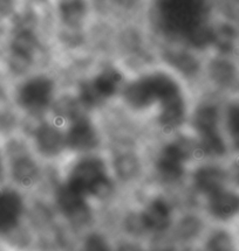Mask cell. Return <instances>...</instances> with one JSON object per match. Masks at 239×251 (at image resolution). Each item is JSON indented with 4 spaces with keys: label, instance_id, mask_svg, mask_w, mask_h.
Returning <instances> with one entry per match:
<instances>
[{
    "label": "cell",
    "instance_id": "8992f818",
    "mask_svg": "<svg viewBox=\"0 0 239 251\" xmlns=\"http://www.w3.org/2000/svg\"><path fill=\"white\" fill-rule=\"evenodd\" d=\"M122 83V74L115 68H106L90 81L81 84L79 100L86 108H95L118 93Z\"/></svg>",
    "mask_w": 239,
    "mask_h": 251
},
{
    "label": "cell",
    "instance_id": "7a4b0ae2",
    "mask_svg": "<svg viewBox=\"0 0 239 251\" xmlns=\"http://www.w3.org/2000/svg\"><path fill=\"white\" fill-rule=\"evenodd\" d=\"M65 183L87 199L101 197L110 186L105 161L96 155H85L73 165Z\"/></svg>",
    "mask_w": 239,
    "mask_h": 251
},
{
    "label": "cell",
    "instance_id": "7402d4cb",
    "mask_svg": "<svg viewBox=\"0 0 239 251\" xmlns=\"http://www.w3.org/2000/svg\"><path fill=\"white\" fill-rule=\"evenodd\" d=\"M5 171V160H4V153H2L1 149H0V179H1L2 174Z\"/></svg>",
    "mask_w": 239,
    "mask_h": 251
},
{
    "label": "cell",
    "instance_id": "ac0fdd59",
    "mask_svg": "<svg viewBox=\"0 0 239 251\" xmlns=\"http://www.w3.org/2000/svg\"><path fill=\"white\" fill-rule=\"evenodd\" d=\"M87 4L85 0H60L59 14L67 27L75 28L84 23L87 15Z\"/></svg>",
    "mask_w": 239,
    "mask_h": 251
},
{
    "label": "cell",
    "instance_id": "5bb4252c",
    "mask_svg": "<svg viewBox=\"0 0 239 251\" xmlns=\"http://www.w3.org/2000/svg\"><path fill=\"white\" fill-rule=\"evenodd\" d=\"M222 130L228 148L239 155V96L229 100L222 109Z\"/></svg>",
    "mask_w": 239,
    "mask_h": 251
},
{
    "label": "cell",
    "instance_id": "603a6c76",
    "mask_svg": "<svg viewBox=\"0 0 239 251\" xmlns=\"http://www.w3.org/2000/svg\"><path fill=\"white\" fill-rule=\"evenodd\" d=\"M231 1L234 2L236 6H238V7H239V0H231Z\"/></svg>",
    "mask_w": 239,
    "mask_h": 251
},
{
    "label": "cell",
    "instance_id": "52a82bcc",
    "mask_svg": "<svg viewBox=\"0 0 239 251\" xmlns=\"http://www.w3.org/2000/svg\"><path fill=\"white\" fill-rule=\"evenodd\" d=\"M39 40L34 29L20 23L15 27L8 42V66L15 73L29 68L33 61Z\"/></svg>",
    "mask_w": 239,
    "mask_h": 251
},
{
    "label": "cell",
    "instance_id": "7c38bea8",
    "mask_svg": "<svg viewBox=\"0 0 239 251\" xmlns=\"http://www.w3.org/2000/svg\"><path fill=\"white\" fill-rule=\"evenodd\" d=\"M210 213L219 220H229L239 213V193L226 187L208 195Z\"/></svg>",
    "mask_w": 239,
    "mask_h": 251
},
{
    "label": "cell",
    "instance_id": "2e32d148",
    "mask_svg": "<svg viewBox=\"0 0 239 251\" xmlns=\"http://www.w3.org/2000/svg\"><path fill=\"white\" fill-rule=\"evenodd\" d=\"M57 204L59 206L60 210L66 216L76 217L82 215L87 210V200L88 199L82 195L81 193L74 191L63 183L57 191L55 194Z\"/></svg>",
    "mask_w": 239,
    "mask_h": 251
},
{
    "label": "cell",
    "instance_id": "8fae6325",
    "mask_svg": "<svg viewBox=\"0 0 239 251\" xmlns=\"http://www.w3.org/2000/svg\"><path fill=\"white\" fill-rule=\"evenodd\" d=\"M34 142L39 152L47 157L59 155L63 149H66L65 132L50 123H45L36 127Z\"/></svg>",
    "mask_w": 239,
    "mask_h": 251
},
{
    "label": "cell",
    "instance_id": "277c9868",
    "mask_svg": "<svg viewBox=\"0 0 239 251\" xmlns=\"http://www.w3.org/2000/svg\"><path fill=\"white\" fill-rule=\"evenodd\" d=\"M159 12L165 27L186 35L194 27L205 23V0H159Z\"/></svg>",
    "mask_w": 239,
    "mask_h": 251
},
{
    "label": "cell",
    "instance_id": "ba28073f",
    "mask_svg": "<svg viewBox=\"0 0 239 251\" xmlns=\"http://www.w3.org/2000/svg\"><path fill=\"white\" fill-rule=\"evenodd\" d=\"M190 158L188 146L184 143L167 144L157 155L156 170L165 181H177L185 172V165Z\"/></svg>",
    "mask_w": 239,
    "mask_h": 251
},
{
    "label": "cell",
    "instance_id": "d6986e66",
    "mask_svg": "<svg viewBox=\"0 0 239 251\" xmlns=\"http://www.w3.org/2000/svg\"><path fill=\"white\" fill-rule=\"evenodd\" d=\"M82 251H110V247L101 235L93 234L86 240Z\"/></svg>",
    "mask_w": 239,
    "mask_h": 251
},
{
    "label": "cell",
    "instance_id": "44dd1931",
    "mask_svg": "<svg viewBox=\"0 0 239 251\" xmlns=\"http://www.w3.org/2000/svg\"><path fill=\"white\" fill-rule=\"evenodd\" d=\"M209 248L211 251H230L231 250V244H230L228 236H225V235H216L210 241Z\"/></svg>",
    "mask_w": 239,
    "mask_h": 251
},
{
    "label": "cell",
    "instance_id": "3957f363",
    "mask_svg": "<svg viewBox=\"0 0 239 251\" xmlns=\"http://www.w3.org/2000/svg\"><path fill=\"white\" fill-rule=\"evenodd\" d=\"M194 127L198 136V146L204 154L219 157L228 150L222 130V110L213 104H203L196 110Z\"/></svg>",
    "mask_w": 239,
    "mask_h": 251
},
{
    "label": "cell",
    "instance_id": "9a60e30c",
    "mask_svg": "<svg viewBox=\"0 0 239 251\" xmlns=\"http://www.w3.org/2000/svg\"><path fill=\"white\" fill-rule=\"evenodd\" d=\"M194 181L196 188L205 195H210L226 187V174L222 168L207 165L196 171Z\"/></svg>",
    "mask_w": 239,
    "mask_h": 251
},
{
    "label": "cell",
    "instance_id": "6da1fadb",
    "mask_svg": "<svg viewBox=\"0 0 239 251\" xmlns=\"http://www.w3.org/2000/svg\"><path fill=\"white\" fill-rule=\"evenodd\" d=\"M125 103L135 110L157 108V122L165 131L184 123L186 103L182 88L173 76L154 72L130 82L123 90Z\"/></svg>",
    "mask_w": 239,
    "mask_h": 251
},
{
    "label": "cell",
    "instance_id": "ffe728a7",
    "mask_svg": "<svg viewBox=\"0 0 239 251\" xmlns=\"http://www.w3.org/2000/svg\"><path fill=\"white\" fill-rule=\"evenodd\" d=\"M17 0H0V23L10 20L17 13Z\"/></svg>",
    "mask_w": 239,
    "mask_h": 251
},
{
    "label": "cell",
    "instance_id": "5b68a950",
    "mask_svg": "<svg viewBox=\"0 0 239 251\" xmlns=\"http://www.w3.org/2000/svg\"><path fill=\"white\" fill-rule=\"evenodd\" d=\"M54 82L45 75H35L26 78L15 90L18 106L29 113L45 111L54 100Z\"/></svg>",
    "mask_w": 239,
    "mask_h": 251
},
{
    "label": "cell",
    "instance_id": "9c48e42d",
    "mask_svg": "<svg viewBox=\"0 0 239 251\" xmlns=\"http://www.w3.org/2000/svg\"><path fill=\"white\" fill-rule=\"evenodd\" d=\"M25 214V201L19 191L0 186V235H7L18 228Z\"/></svg>",
    "mask_w": 239,
    "mask_h": 251
},
{
    "label": "cell",
    "instance_id": "e0dca14e",
    "mask_svg": "<svg viewBox=\"0 0 239 251\" xmlns=\"http://www.w3.org/2000/svg\"><path fill=\"white\" fill-rule=\"evenodd\" d=\"M11 174L20 185H32L38 176L36 164L27 154L15 155L11 161Z\"/></svg>",
    "mask_w": 239,
    "mask_h": 251
},
{
    "label": "cell",
    "instance_id": "30bf717a",
    "mask_svg": "<svg viewBox=\"0 0 239 251\" xmlns=\"http://www.w3.org/2000/svg\"><path fill=\"white\" fill-rule=\"evenodd\" d=\"M66 148L75 152H90L99 144L96 127L87 117L76 116L65 131Z\"/></svg>",
    "mask_w": 239,
    "mask_h": 251
},
{
    "label": "cell",
    "instance_id": "4fadbf2b",
    "mask_svg": "<svg viewBox=\"0 0 239 251\" xmlns=\"http://www.w3.org/2000/svg\"><path fill=\"white\" fill-rule=\"evenodd\" d=\"M141 223L147 230L163 231L171 222V208L163 199H155L149 202L148 206L140 216Z\"/></svg>",
    "mask_w": 239,
    "mask_h": 251
}]
</instances>
